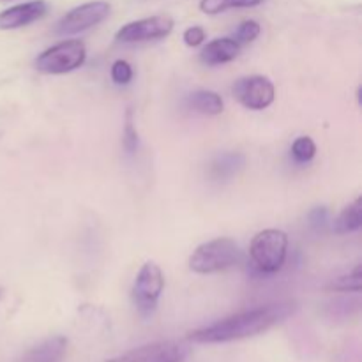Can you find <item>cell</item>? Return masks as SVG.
I'll return each instance as SVG.
<instances>
[{"label":"cell","instance_id":"7a4b0ae2","mask_svg":"<svg viewBox=\"0 0 362 362\" xmlns=\"http://www.w3.org/2000/svg\"><path fill=\"white\" fill-rule=\"evenodd\" d=\"M243 262V251L235 240L228 237L209 240L198 246L189 258V269L197 274H214L239 265Z\"/></svg>","mask_w":362,"mask_h":362},{"label":"cell","instance_id":"9a60e30c","mask_svg":"<svg viewBox=\"0 0 362 362\" xmlns=\"http://www.w3.org/2000/svg\"><path fill=\"white\" fill-rule=\"evenodd\" d=\"M362 226V198H357L354 204H350L349 207H345L341 211V214L334 219V228L336 233L343 235V233H354L357 232Z\"/></svg>","mask_w":362,"mask_h":362},{"label":"cell","instance_id":"8992f818","mask_svg":"<svg viewBox=\"0 0 362 362\" xmlns=\"http://www.w3.org/2000/svg\"><path fill=\"white\" fill-rule=\"evenodd\" d=\"M108 14H110L108 2L95 0V2L81 4V6L71 9L66 16L60 18V21L55 27V32L59 35L80 34V32L88 30V28L101 23L105 18H108Z\"/></svg>","mask_w":362,"mask_h":362},{"label":"cell","instance_id":"44dd1931","mask_svg":"<svg viewBox=\"0 0 362 362\" xmlns=\"http://www.w3.org/2000/svg\"><path fill=\"white\" fill-rule=\"evenodd\" d=\"M122 144L129 154H134L138 148V133L136 127H134L133 120H131V112H127L126 117V126H124V134H122Z\"/></svg>","mask_w":362,"mask_h":362},{"label":"cell","instance_id":"52a82bcc","mask_svg":"<svg viewBox=\"0 0 362 362\" xmlns=\"http://www.w3.org/2000/svg\"><path fill=\"white\" fill-rule=\"evenodd\" d=\"M233 95L250 110H264L274 103L276 88L265 76L240 78L233 85Z\"/></svg>","mask_w":362,"mask_h":362},{"label":"cell","instance_id":"7c38bea8","mask_svg":"<svg viewBox=\"0 0 362 362\" xmlns=\"http://www.w3.org/2000/svg\"><path fill=\"white\" fill-rule=\"evenodd\" d=\"M240 52V45L233 37L214 39L209 42L200 53V60L207 66H219V64L232 62Z\"/></svg>","mask_w":362,"mask_h":362},{"label":"cell","instance_id":"30bf717a","mask_svg":"<svg viewBox=\"0 0 362 362\" xmlns=\"http://www.w3.org/2000/svg\"><path fill=\"white\" fill-rule=\"evenodd\" d=\"M48 11L45 0H32V2L18 4L0 13V30H13L25 27L32 21L41 20Z\"/></svg>","mask_w":362,"mask_h":362},{"label":"cell","instance_id":"5b68a950","mask_svg":"<svg viewBox=\"0 0 362 362\" xmlns=\"http://www.w3.org/2000/svg\"><path fill=\"white\" fill-rule=\"evenodd\" d=\"M163 288H165V276H163L161 267L154 262H147L138 272L133 285V303L136 310L144 317L151 315L156 310L161 297Z\"/></svg>","mask_w":362,"mask_h":362},{"label":"cell","instance_id":"d6986e66","mask_svg":"<svg viewBox=\"0 0 362 362\" xmlns=\"http://www.w3.org/2000/svg\"><path fill=\"white\" fill-rule=\"evenodd\" d=\"M260 30L262 28H260V25H258V21H255V20L243 21V23L239 25V28H237L233 39H235L239 45H246V42L255 41V39L260 35Z\"/></svg>","mask_w":362,"mask_h":362},{"label":"cell","instance_id":"cb8c5ba5","mask_svg":"<svg viewBox=\"0 0 362 362\" xmlns=\"http://www.w3.org/2000/svg\"><path fill=\"white\" fill-rule=\"evenodd\" d=\"M6 2H13V0H0V4H6Z\"/></svg>","mask_w":362,"mask_h":362},{"label":"cell","instance_id":"6da1fadb","mask_svg":"<svg viewBox=\"0 0 362 362\" xmlns=\"http://www.w3.org/2000/svg\"><path fill=\"white\" fill-rule=\"evenodd\" d=\"M296 310L297 306L293 303H276L243 311V313L223 318L216 324L197 329L189 334V341L212 345V343H230L253 338V336L267 332L271 327L285 322L286 318L296 313Z\"/></svg>","mask_w":362,"mask_h":362},{"label":"cell","instance_id":"277c9868","mask_svg":"<svg viewBox=\"0 0 362 362\" xmlns=\"http://www.w3.org/2000/svg\"><path fill=\"white\" fill-rule=\"evenodd\" d=\"M87 49L80 39L62 41L45 49L35 59V69L45 74H64L78 69L85 62Z\"/></svg>","mask_w":362,"mask_h":362},{"label":"cell","instance_id":"2e32d148","mask_svg":"<svg viewBox=\"0 0 362 362\" xmlns=\"http://www.w3.org/2000/svg\"><path fill=\"white\" fill-rule=\"evenodd\" d=\"M264 0H200V9L205 14H219L228 9H240V7H257Z\"/></svg>","mask_w":362,"mask_h":362},{"label":"cell","instance_id":"ba28073f","mask_svg":"<svg viewBox=\"0 0 362 362\" xmlns=\"http://www.w3.org/2000/svg\"><path fill=\"white\" fill-rule=\"evenodd\" d=\"M173 30V20L165 14L159 16L144 18V20L131 21L124 25L117 32L115 39L119 42H141V41H154V39L166 37Z\"/></svg>","mask_w":362,"mask_h":362},{"label":"cell","instance_id":"3957f363","mask_svg":"<svg viewBox=\"0 0 362 362\" xmlns=\"http://www.w3.org/2000/svg\"><path fill=\"white\" fill-rule=\"evenodd\" d=\"M288 251V235L281 230L269 228L251 240L250 257L255 267L264 274H274L283 267Z\"/></svg>","mask_w":362,"mask_h":362},{"label":"cell","instance_id":"5bb4252c","mask_svg":"<svg viewBox=\"0 0 362 362\" xmlns=\"http://www.w3.org/2000/svg\"><path fill=\"white\" fill-rule=\"evenodd\" d=\"M186 106L189 110H194L204 115H219L223 113L225 103L221 95L212 90H197L186 98Z\"/></svg>","mask_w":362,"mask_h":362},{"label":"cell","instance_id":"e0dca14e","mask_svg":"<svg viewBox=\"0 0 362 362\" xmlns=\"http://www.w3.org/2000/svg\"><path fill=\"white\" fill-rule=\"evenodd\" d=\"M329 290H334V292H354L359 293L362 288V265H357L350 274L339 276L338 279L331 283L327 286Z\"/></svg>","mask_w":362,"mask_h":362},{"label":"cell","instance_id":"ffe728a7","mask_svg":"<svg viewBox=\"0 0 362 362\" xmlns=\"http://www.w3.org/2000/svg\"><path fill=\"white\" fill-rule=\"evenodd\" d=\"M112 80L117 85H127L133 80V67L126 60H115L112 66Z\"/></svg>","mask_w":362,"mask_h":362},{"label":"cell","instance_id":"603a6c76","mask_svg":"<svg viewBox=\"0 0 362 362\" xmlns=\"http://www.w3.org/2000/svg\"><path fill=\"white\" fill-rule=\"evenodd\" d=\"M205 41V30L202 27H189L184 32V42L191 48L194 46H200Z\"/></svg>","mask_w":362,"mask_h":362},{"label":"cell","instance_id":"9c48e42d","mask_svg":"<svg viewBox=\"0 0 362 362\" xmlns=\"http://www.w3.org/2000/svg\"><path fill=\"white\" fill-rule=\"evenodd\" d=\"M187 346L175 341H158L138 346L108 362H182Z\"/></svg>","mask_w":362,"mask_h":362},{"label":"cell","instance_id":"ac0fdd59","mask_svg":"<svg viewBox=\"0 0 362 362\" xmlns=\"http://www.w3.org/2000/svg\"><path fill=\"white\" fill-rule=\"evenodd\" d=\"M317 154V145L310 136H299L292 145V156L297 163H308Z\"/></svg>","mask_w":362,"mask_h":362},{"label":"cell","instance_id":"7402d4cb","mask_svg":"<svg viewBox=\"0 0 362 362\" xmlns=\"http://www.w3.org/2000/svg\"><path fill=\"white\" fill-rule=\"evenodd\" d=\"M308 225L315 232H324L325 226L329 225V211L327 207H315L308 214Z\"/></svg>","mask_w":362,"mask_h":362},{"label":"cell","instance_id":"4fadbf2b","mask_svg":"<svg viewBox=\"0 0 362 362\" xmlns=\"http://www.w3.org/2000/svg\"><path fill=\"white\" fill-rule=\"evenodd\" d=\"M246 165V158L240 152H225V154L216 156L214 161L211 163L209 173L214 180H230L240 172Z\"/></svg>","mask_w":362,"mask_h":362},{"label":"cell","instance_id":"8fae6325","mask_svg":"<svg viewBox=\"0 0 362 362\" xmlns=\"http://www.w3.org/2000/svg\"><path fill=\"white\" fill-rule=\"evenodd\" d=\"M66 350L67 339L64 336H53L27 350L18 362H62Z\"/></svg>","mask_w":362,"mask_h":362}]
</instances>
